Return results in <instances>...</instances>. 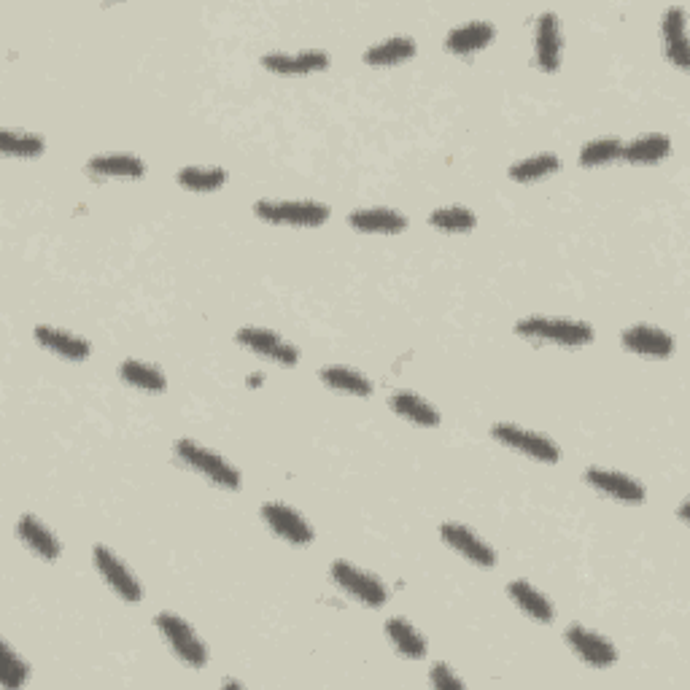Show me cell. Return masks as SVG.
Masks as SVG:
<instances>
[{
  "label": "cell",
  "mask_w": 690,
  "mask_h": 690,
  "mask_svg": "<svg viewBox=\"0 0 690 690\" xmlns=\"http://www.w3.org/2000/svg\"><path fill=\"white\" fill-rule=\"evenodd\" d=\"M262 222L292 224V227H319L329 219L327 205L316 200H259L254 205Z\"/></svg>",
  "instance_id": "cell-1"
},
{
  "label": "cell",
  "mask_w": 690,
  "mask_h": 690,
  "mask_svg": "<svg viewBox=\"0 0 690 690\" xmlns=\"http://www.w3.org/2000/svg\"><path fill=\"white\" fill-rule=\"evenodd\" d=\"M515 332L521 337H529V340H545V343L558 345H583L593 340L591 324L569 319H545V316L518 321Z\"/></svg>",
  "instance_id": "cell-2"
},
{
  "label": "cell",
  "mask_w": 690,
  "mask_h": 690,
  "mask_svg": "<svg viewBox=\"0 0 690 690\" xmlns=\"http://www.w3.org/2000/svg\"><path fill=\"white\" fill-rule=\"evenodd\" d=\"M157 626H160V634L165 637L170 650H173L186 666L200 669V666L208 664V647H205L203 639L197 637L195 629H192L184 618H178L173 612H160V615H157Z\"/></svg>",
  "instance_id": "cell-3"
},
{
  "label": "cell",
  "mask_w": 690,
  "mask_h": 690,
  "mask_svg": "<svg viewBox=\"0 0 690 690\" xmlns=\"http://www.w3.org/2000/svg\"><path fill=\"white\" fill-rule=\"evenodd\" d=\"M176 453L189 467L197 469L200 475H205L216 486L230 488V491L240 488V472L235 467H230L216 451H208V448H203L200 443H192V440H181L176 445Z\"/></svg>",
  "instance_id": "cell-4"
},
{
  "label": "cell",
  "mask_w": 690,
  "mask_h": 690,
  "mask_svg": "<svg viewBox=\"0 0 690 690\" xmlns=\"http://www.w3.org/2000/svg\"><path fill=\"white\" fill-rule=\"evenodd\" d=\"M329 572H332V580L345 593H351L356 602L367 604V607H383L386 599H389V591H386V585L378 577L354 567V564H348V561H335Z\"/></svg>",
  "instance_id": "cell-5"
},
{
  "label": "cell",
  "mask_w": 690,
  "mask_h": 690,
  "mask_svg": "<svg viewBox=\"0 0 690 690\" xmlns=\"http://www.w3.org/2000/svg\"><path fill=\"white\" fill-rule=\"evenodd\" d=\"M491 434H494L502 445L523 453V456H529V459L545 461V464H556V461L561 459V451L556 448V443H550L548 437H542V434L521 429V426L496 424L494 429H491Z\"/></svg>",
  "instance_id": "cell-6"
},
{
  "label": "cell",
  "mask_w": 690,
  "mask_h": 690,
  "mask_svg": "<svg viewBox=\"0 0 690 690\" xmlns=\"http://www.w3.org/2000/svg\"><path fill=\"white\" fill-rule=\"evenodd\" d=\"M92 558H95V567H98L100 577L106 580L111 588H114L124 602L138 604L143 599V588L138 583V577L124 567V561L116 556L114 550H108L106 545H95L92 550Z\"/></svg>",
  "instance_id": "cell-7"
},
{
  "label": "cell",
  "mask_w": 690,
  "mask_h": 690,
  "mask_svg": "<svg viewBox=\"0 0 690 690\" xmlns=\"http://www.w3.org/2000/svg\"><path fill=\"white\" fill-rule=\"evenodd\" d=\"M567 642L569 647L575 650V655L580 661H585L593 669H610L615 661H618V650L612 645L610 639H604L602 634L585 629L580 623L569 626L567 629Z\"/></svg>",
  "instance_id": "cell-8"
},
{
  "label": "cell",
  "mask_w": 690,
  "mask_h": 690,
  "mask_svg": "<svg viewBox=\"0 0 690 690\" xmlns=\"http://www.w3.org/2000/svg\"><path fill=\"white\" fill-rule=\"evenodd\" d=\"M235 340H238L240 345H246L251 354L265 356V359H270V362L284 364V367H292V364H297V359H300L297 348H294L292 343H286L284 337H278L275 332H270V329L243 327V329H238Z\"/></svg>",
  "instance_id": "cell-9"
},
{
  "label": "cell",
  "mask_w": 690,
  "mask_h": 690,
  "mask_svg": "<svg viewBox=\"0 0 690 690\" xmlns=\"http://www.w3.org/2000/svg\"><path fill=\"white\" fill-rule=\"evenodd\" d=\"M585 480H588V486L596 488L599 494L610 496L615 502H626V505L645 502V488L639 486L634 478L623 475V472H615V469L591 467L585 472Z\"/></svg>",
  "instance_id": "cell-10"
},
{
  "label": "cell",
  "mask_w": 690,
  "mask_h": 690,
  "mask_svg": "<svg viewBox=\"0 0 690 690\" xmlns=\"http://www.w3.org/2000/svg\"><path fill=\"white\" fill-rule=\"evenodd\" d=\"M262 518H265L267 526H270L281 540L292 542V545H310V542H313V529H310V523L289 505L267 502V505L262 507Z\"/></svg>",
  "instance_id": "cell-11"
},
{
  "label": "cell",
  "mask_w": 690,
  "mask_h": 690,
  "mask_svg": "<svg viewBox=\"0 0 690 690\" xmlns=\"http://www.w3.org/2000/svg\"><path fill=\"white\" fill-rule=\"evenodd\" d=\"M440 534H443L445 545L456 550V553H461L469 564H475V567H494L496 564L494 548L486 545V542L480 540L475 531H469L467 526H461V523H445L443 529H440Z\"/></svg>",
  "instance_id": "cell-12"
},
{
  "label": "cell",
  "mask_w": 690,
  "mask_h": 690,
  "mask_svg": "<svg viewBox=\"0 0 690 690\" xmlns=\"http://www.w3.org/2000/svg\"><path fill=\"white\" fill-rule=\"evenodd\" d=\"M620 343L626 351L639 356H647V359H666V356L674 354V337L666 335L664 329L647 327V324H637L623 332Z\"/></svg>",
  "instance_id": "cell-13"
},
{
  "label": "cell",
  "mask_w": 690,
  "mask_h": 690,
  "mask_svg": "<svg viewBox=\"0 0 690 690\" xmlns=\"http://www.w3.org/2000/svg\"><path fill=\"white\" fill-rule=\"evenodd\" d=\"M534 54H537V65L542 71H556L561 65V22L553 11H545L537 19Z\"/></svg>",
  "instance_id": "cell-14"
},
{
  "label": "cell",
  "mask_w": 690,
  "mask_h": 690,
  "mask_svg": "<svg viewBox=\"0 0 690 690\" xmlns=\"http://www.w3.org/2000/svg\"><path fill=\"white\" fill-rule=\"evenodd\" d=\"M262 65L267 71L273 73H313V71H324L329 65V54L319 52V49H308V52L300 54H281V52H270L262 57Z\"/></svg>",
  "instance_id": "cell-15"
},
{
  "label": "cell",
  "mask_w": 690,
  "mask_h": 690,
  "mask_svg": "<svg viewBox=\"0 0 690 690\" xmlns=\"http://www.w3.org/2000/svg\"><path fill=\"white\" fill-rule=\"evenodd\" d=\"M351 227L367 235H397L407 227L405 216L391 208H359L351 213Z\"/></svg>",
  "instance_id": "cell-16"
},
{
  "label": "cell",
  "mask_w": 690,
  "mask_h": 690,
  "mask_svg": "<svg viewBox=\"0 0 690 690\" xmlns=\"http://www.w3.org/2000/svg\"><path fill=\"white\" fill-rule=\"evenodd\" d=\"M17 534H19V540L25 542L27 548L33 550L36 556L44 558V561L60 558V553H62L60 540L54 537L52 531L46 529L44 523L38 521L36 515H22L17 523Z\"/></svg>",
  "instance_id": "cell-17"
},
{
  "label": "cell",
  "mask_w": 690,
  "mask_h": 690,
  "mask_svg": "<svg viewBox=\"0 0 690 690\" xmlns=\"http://www.w3.org/2000/svg\"><path fill=\"white\" fill-rule=\"evenodd\" d=\"M36 340L41 348L52 351V354L62 356V359H71V362H81L89 356V343L81 340V337L71 335V332H62V329L54 327H36Z\"/></svg>",
  "instance_id": "cell-18"
},
{
  "label": "cell",
  "mask_w": 690,
  "mask_h": 690,
  "mask_svg": "<svg viewBox=\"0 0 690 690\" xmlns=\"http://www.w3.org/2000/svg\"><path fill=\"white\" fill-rule=\"evenodd\" d=\"M494 36L496 30L491 22H486V19H475V22H467V25L451 30V33L445 36V49L456 54L478 52V49H483Z\"/></svg>",
  "instance_id": "cell-19"
},
{
  "label": "cell",
  "mask_w": 690,
  "mask_h": 690,
  "mask_svg": "<svg viewBox=\"0 0 690 690\" xmlns=\"http://www.w3.org/2000/svg\"><path fill=\"white\" fill-rule=\"evenodd\" d=\"M664 41L666 54L672 57L677 68H688V36H685V9L682 6H672L664 14Z\"/></svg>",
  "instance_id": "cell-20"
},
{
  "label": "cell",
  "mask_w": 690,
  "mask_h": 690,
  "mask_svg": "<svg viewBox=\"0 0 690 690\" xmlns=\"http://www.w3.org/2000/svg\"><path fill=\"white\" fill-rule=\"evenodd\" d=\"M507 593H510V599H513L529 618L540 620V623H550V620L556 618V612H553V604H550L548 596L537 591V588L531 583H526V580H513V583L507 585Z\"/></svg>",
  "instance_id": "cell-21"
},
{
  "label": "cell",
  "mask_w": 690,
  "mask_h": 690,
  "mask_svg": "<svg viewBox=\"0 0 690 690\" xmlns=\"http://www.w3.org/2000/svg\"><path fill=\"white\" fill-rule=\"evenodd\" d=\"M669 154H672V141L661 133H650L631 141L629 146H623L620 157H626L634 165H653V162H661Z\"/></svg>",
  "instance_id": "cell-22"
},
{
  "label": "cell",
  "mask_w": 690,
  "mask_h": 690,
  "mask_svg": "<svg viewBox=\"0 0 690 690\" xmlns=\"http://www.w3.org/2000/svg\"><path fill=\"white\" fill-rule=\"evenodd\" d=\"M89 173L95 176H111V178H141L146 173L143 160L133 157V154H100L89 160Z\"/></svg>",
  "instance_id": "cell-23"
},
{
  "label": "cell",
  "mask_w": 690,
  "mask_h": 690,
  "mask_svg": "<svg viewBox=\"0 0 690 690\" xmlns=\"http://www.w3.org/2000/svg\"><path fill=\"white\" fill-rule=\"evenodd\" d=\"M386 637L391 639V645L397 647V653L405 655V658L418 661V658H424L426 655V639L413 629L410 620L391 618L389 623H386Z\"/></svg>",
  "instance_id": "cell-24"
},
{
  "label": "cell",
  "mask_w": 690,
  "mask_h": 690,
  "mask_svg": "<svg viewBox=\"0 0 690 690\" xmlns=\"http://www.w3.org/2000/svg\"><path fill=\"white\" fill-rule=\"evenodd\" d=\"M391 410L416 426L440 424V413H437L429 402H424V399L418 397V394H410V391H399V394H394V397H391Z\"/></svg>",
  "instance_id": "cell-25"
},
{
  "label": "cell",
  "mask_w": 690,
  "mask_h": 690,
  "mask_svg": "<svg viewBox=\"0 0 690 690\" xmlns=\"http://www.w3.org/2000/svg\"><path fill=\"white\" fill-rule=\"evenodd\" d=\"M119 375H122L124 383H130V386H135V389L141 391H149V394H162V391L168 389L165 375H162L154 364L138 362V359H127V362H122Z\"/></svg>",
  "instance_id": "cell-26"
},
{
  "label": "cell",
  "mask_w": 690,
  "mask_h": 690,
  "mask_svg": "<svg viewBox=\"0 0 690 690\" xmlns=\"http://www.w3.org/2000/svg\"><path fill=\"white\" fill-rule=\"evenodd\" d=\"M321 381L332 386L335 391H343V394H354V397H370L372 383L364 378L362 372L351 370V367H343V364H335V367H327L321 370Z\"/></svg>",
  "instance_id": "cell-27"
},
{
  "label": "cell",
  "mask_w": 690,
  "mask_h": 690,
  "mask_svg": "<svg viewBox=\"0 0 690 690\" xmlns=\"http://www.w3.org/2000/svg\"><path fill=\"white\" fill-rule=\"evenodd\" d=\"M413 54H416V41H413V38L397 36L367 49V52H364V60L370 62V65H397V62L402 60H410Z\"/></svg>",
  "instance_id": "cell-28"
},
{
  "label": "cell",
  "mask_w": 690,
  "mask_h": 690,
  "mask_svg": "<svg viewBox=\"0 0 690 690\" xmlns=\"http://www.w3.org/2000/svg\"><path fill=\"white\" fill-rule=\"evenodd\" d=\"M227 181L224 168H181L178 170V184L189 192H213Z\"/></svg>",
  "instance_id": "cell-29"
},
{
  "label": "cell",
  "mask_w": 690,
  "mask_h": 690,
  "mask_svg": "<svg viewBox=\"0 0 690 690\" xmlns=\"http://www.w3.org/2000/svg\"><path fill=\"white\" fill-rule=\"evenodd\" d=\"M0 149H3V154H9V157H38L46 149V141L33 133L3 130L0 133Z\"/></svg>",
  "instance_id": "cell-30"
},
{
  "label": "cell",
  "mask_w": 690,
  "mask_h": 690,
  "mask_svg": "<svg viewBox=\"0 0 690 690\" xmlns=\"http://www.w3.org/2000/svg\"><path fill=\"white\" fill-rule=\"evenodd\" d=\"M558 168H561V162L553 154H534V157L515 162L513 168H510V178L513 181H537V178L556 173Z\"/></svg>",
  "instance_id": "cell-31"
},
{
  "label": "cell",
  "mask_w": 690,
  "mask_h": 690,
  "mask_svg": "<svg viewBox=\"0 0 690 690\" xmlns=\"http://www.w3.org/2000/svg\"><path fill=\"white\" fill-rule=\"evenodd\" d=\"M429 224L443 232H469L475 230L478 219H475V213L467 211V208L453 205V208H440V211H434L432 216H429Z\"/></svg>",
  "instance_id": "cell-32"
},
{
  "label": "cell",
  "mask_w": 690,
  "mask_h": 690,
  "mask_svg": "<svg viewBox=\"0 0 690 690\" xmlns=\"http://www.w3.org/2000/svg\"><path fill=\"white\" fill-rule=\"evenodd\" d=\"M620 154H623V143L618 138H599V141H591L588 146H583L580 165H585V168L607 165V162L618 160Z\"/></svg>",
  "instance_id": "cell-33"
},
{
  "label": "cell",
  "mask_w": 690,
  "mask_h": 690,
  "mask_svg": "<svg viewBox=\"0 0 690 690\" xmlns=\"http://www.w3.org/2000/svg\"><path fill=\"white\" fill-rule=\"evenodd\" d=\"M27 664L19 658L9 645H3V666H0V685L6 690H14L25 685Z\"/></svg>",
  "instance_id": "cell-34"
},
{
  "label": "cell",
  "mask_w": 690,
  "mask_h": 690,
  "mask_svg": "<svg viewBox=\"0 0 690 690\" xmlns=\"http://www.w3.org/2000/svg\"><path fill=\"white\" fill-rule=\"evenodd\" d=\"M429 682H432L434 688H440V690H453V688H464V682L453 674V669L451 666H445V664H434V669H432V674H429Z\"/></svg>",
  "instance_id": "cell-35"
}]
</instances>
